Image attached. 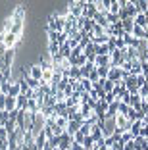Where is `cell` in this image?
Wrapping results in <instances>:
<instances>
[{
	"label": "cell",
	"instance_id": "3",
	"mask_svg": "<svg viewBox=\"0 0 148 150\" xmlns=\"http://www.w3.org/2000/svg\"><path fill=\"white\" fill-rule=\"evenodd\" d=\"M83 8H85V0H79V2H71L67 12H69L73 18L79 19V18H83Z\"/></svg>",
	"mask_w": 148,
	"mask_h": 150
},
{
	"label": "cell",
	"instance_id": "27",
	"mask_svg": "<svg viewBox=\"0 0 148 150\" xmlns=\"http://www.w3.org/2000/svg\"><path fill=\"white\" fill-rule=\"evenodd\" d=\"M94 146H96L94 139H92V137H85V141H83V148L85 150H92Z\"/></svg>",
	"mask_w": 148,
	"mask_h": 150
},
{
	"label": "cell",
	"instance_id": "46",
	"mask_svg": "<svg viewBox=\"0 0 148 150\" xmlns=\"http://www.w3.org/2000/svg\"><path fill=\"white\" fill-rule=\"evenodd\" d=\"M144 39H146V40H148V29H146V37H144Z\"/></svg>",
	"mask_w": 148,
	"mask_h": 150
},
{
	"label": "cell",
	"instance_id": "47",
	"mask_svg": "<svg viewBox=\"0 0 148 150\" xmlns=\"http://www.w3.org/2000/svg\"><path fill=\"white\" fill-rule=\"evenodd\" d=\"M146 115H148V108H146Z\"/></svg>",
	"mask_w": 148,
	"mask_h": 150
},
{
	"label": "cell",
	"instance_id": "12",
	"mask_svg": "<svg viewBox=\"0 0 148 150\" xmlns=\"http://www.w3.org/2000/svg\"><path fill=\"white\" fill-rule=\"evenodd\" d=\"M94 66H96V67H102V66H112V56H96Z\"/></svg>",
	"mask_w": 148,
	"mask_h": 150
},
{
	"label": "cell",
	"instance_id": "16",
	"mask_svg": "<svg viewBox=\"0 0 148 150\" xmlns=\"http://www.w3.org/2000/svg\"><path fill=\"white\" fill-rule=\"evenodd\" d=\"M121 27H123V31H125V35H131L133 29H135V19H125V21H121Z\"/></svg>",
	"mask_w": 148,
	"mask_h": 150
},
{
	"label": "cell",
	"instance_id": "40",
	"mask_svg": "<svg viewBox=\"0 0 148 150\" xmlns=\"http://www.w3.org/2000/svg\"><path fill=\"white\" fill-rule=\"evenodd\" d=\"M144 85H146V77H144V75H139V77H137V87H144Z\"/></svg>",
	"mask_w": 148,
	"mask_h": 150
},
{
	"label": "cell",
	"instance_id": "5",
	"mask_svg": "<svg viewBox=\"0 0 148 150\" xmlns=\"http://www.w3.org/2000/svg\"><path fill=\"white\" fill-rule=\"evenodd\" d=\"M73 137H71L69 133H64L60 137V144H58V148L60 150H71V144H73Z\"/></svg>",
	"mask_w": 148,
	"mask_h": 150
},
{
	"label": "cell",
	"instance_id": "10",
	"mask_svg": "<svg viewBox=\"0 0 148 150\" xmlns=\"http://www.w3.org/2000/svg\"><path fill=\"white\" fill-rule=\"evenodd\" d=\"M123 42L127 48H139V39H135L133 35H123Z\"/></svg>",
	"mask_w": 148,
	"mask_h": 150
},
{
	"label": "cell",
	"instance_id": "38",
	"mask_svg": "<svg viewBox=\"0 0 148 150\" xmlns=\"http://www.w3.org/2000/svg\"><path fill=\"white\" fill-rule=\"evenodd\" d=\"M10 87H12V83H2V85H0V93L8 96V93H10Z\"/></svg>",
	"mask_w": 148,
	"mask_h": 150
},
{
	"label": "cell",
	"instance_id": "30",
	"mask_svg": "<svg viewBox=\"0 0 148 150\" xmlns=\"http://www.w3.org/2000/svg\"><path fill=\"white\" fill-rule=\"evenodd\" d=\"M79 83H81V88H83L85 93H91V91H92V83L89 79H81Z\"/></svg>",
	"mask_w": 148,
	"mask_h": 150
},
{
	"label": "cell",
	"instance_id": "21",
	"mask_svg": "<svg viewBox=\"0 0 148 150\" xmlns=\"http://www.w3.org/2000/svg\"><path fill=\"white\" fill-rule=\"evenodd\" d=\"M0 81L2 83H12V67H4V71L0 73Z\"/></svg>",
	"mask_w": 148,
	"mask_h": 150
},
{
	"label": "cell",
	"instance_id": "45",
	"mask_svg": "<svg viewBox=\"0 0 148 150\" xmlns=\"http://www.w3.org/2000/svg\"><path fill=\"white\" fill-rule=\"evenodd\" d=\"M2 71H4V60L0 58V73H2Z\"/></svg>",
	"mask_w": 148,
	"mask_h": 150
},
{
	"label": "cell",
	"instance_id": "26",
	"mask_svg": "<svg viewBox=\"0 0 148 150\" xmlns=\"http://www.w3.org/2000/svg\"><path fill=\"white\" fill-rule=\"evenodd\" d=\"M110 67H112V66L96 67V71H98V77H100V79H108V75H110Z\"/></svg>",
	"mask_w": 148,
	"mask_h": 150
},
{
	"label": "cell",
	"instance_id": "25",
	"mask_svg": "<svg viewBox=\"0 0 148 150\" xmlns=\"http://www.w3.org/2000/svg\"><path fill=\"white\" fill-rule=\"evenodd\" d=\"M119 12H121V2H119V0H112L110 13H113V16H119Z\"/></svg>",
	"mask_w": 148,
	"mask_h": 150
},
{
	"label": "cell",
	"instance_id": "17",
	"mask_svg": "<svg viewBox=\"0 0 148 150\" xmlns=\"http://www.w3.org/2000/svg\"><path fill=\"white\" fill-rule=\"evenodd\" d=\"M135 6H137V10H139V13L148 16V2L146 0H135Z\"/></svg>",
	"mask_w": 148,
	"mask_h": 150
},
{
	"label": "cell",
	"instance_id": "34",
	"mask_svg": "<svg viewBox=\"0 0 148 150\" xmlns=\"http://www.w3.org/2000/svg\"><path fill=\"white\" fill-rule=\"evenodd\" d=\"M89 81H91L92 85H94V83H98V81H100V77H98V71H96V67H94V69L91 71V75H89Z\"/></svg>",
	"mask_w": 148,
	"mask_h": 150
},
{
	"label": "cell",
	"instance_id": "43",
	"mask_svg": "<svg viewBox=\"0 0 148 150\" xmlns=\"http://www.w3.org/2000/svg\"><path fill=\"white\" fill-rule=\"evenodd\" d=\"M0 139H8V131H6V127H0Z\"/></svg>",
	"mask_w": 148,
	"mask_h": 150
},
{
	"label": "cell",
	"instance_id": "20",
	"mask_svg": "<svg viewBox=\"0 0 148 150\" xmlns=\"http://www.w3.org/2000/svg\"><path fill=\"white\" fill-rule=\"evenodd\" d=\"M19 94H21V88H19V83H18V81H16V83L12 81V87H10V93H8V96H12V98H18Z\"/></svg>",
	"mask_w": 148,
	"mask_h": 150
},
{
	"label": "cell",
	"instance_id": "42",
	"mask_svg": "<svg viewBox=\"0 0 148 150\" xmlns=\"http://www.w3.org/2000/svg\"><path fill=\"white\" fill-rule=\"evenodd\" d=\"M112 150H125V144H123L121 141H118V142H115V144L112 146Z\"/></svg>",
	"mask_w": 148,
	"mask_h": 150
},
{
	"label": "cell",
	"instance_id": "22",
	"mask_svg": "<svg viewBox=\"0 0 148 150\" xmlns=\"http://www.w3.org/2000/svg\"><path fill=\"white\" fill-rule=\"evenodd\" d=\"M13 54H16V50H6V54H4V58H2V60H4V67H10L12 66V62H13Z\"/></svg>",
	"mask_w": 148,
	"mask_h": 150
},
{
	"label": "cell",
	"instance_id": "15",
	"mask_svg": "<svg viewBox=\"0 0 148 150\" xmlns=\"http://www.w3.org/2000/svg\"><path fill=\"white\" fill-rule=\"evenodd\" d=\"M125 12H127V18H129V19H135L137 16H139V10H137L135 2H129L127 8H125Z\"/></svg>",
	"mask_w": 148,
	"mask_h": 150
},
{
	"label": "cell",
	"instance_id": "23",
	"mask_svg": "<svg viewBox=\"0 0 148 150\" xmlns=\"http://www.w3.org/2000/svg\"><path fill=\"white\" fill-rule=\"evenodd\" d=\"M12 19H25V6H18L12 13Z\"/></svg>",
	"mask_w": 148,
	"mask_h": 150
},
{
	"label": "cell",
	"instance_id": "28",
	"mask_svg": "<svg viewBox=\"0 0 148 150\" xmlns=\"http://www.w3.org/2000/svg\"><path fill=\"white\" fill-rule=\"evenodd\" d=\"M60 54H62V58H65V60L71 56V48H69V44H67V42H65L64 46H60Z\"/></svg>",
	"mask_w": 148,
	"mask_h": 150
},
{
	"label": "cell",
	"instance_id": "1",
	"mask_svg": "<svg viewBox=\"0 0 148 150\" xmlns=\"http://www.w3.org/2000/svg\"><path fill=\"white\" fill-rule=\"evenodd\" d=\"M65 29V19L64 16H50V19H48V31H54V33H64Z\"/></svg>",
	"mask_w": 148,
	"mask_h": 150
},
{
	"label": "cell",
	"instance_id": "19",
	"mask_svg": "<svg viewBox=\"0 0 148 150\" xmlns=\"http://www.w3.org/2000/svg\"><path fill=\"white\" fill-rule=\"evenodd\" d=\"M135 25L137 27H142V29H146V25H148V16H144V13H139L135 18Z\"/></svg>",
	"mask_w": 148,
	"mask_h": 150
},
{
	"label": "cell",
	"instance_id": "31",
	"mask_svg": "<svg viewBox=\"0 0 148 150\" xmlns=\"http://www.w3.org/2000/svg\"><path fill=\"white\" fill-rule=\"evenodd\" d=\"M91 129H92V123H89V121H85L81 125V133H83L85 137H91Z\"/></svg>",
	"mask_w": 148,
	"mask_h": 150
},
{
	"label": "cell",
	"instance_id": "32",
	"mask_svg": "<svg viewBox=\"0 0 148 150\" xmlns=\"http://www.w3.org/2000/svg\"><path fill=\"white\" fill-rule=\"evenodd\" d=\"M104 93L108 94V93H113V88H115V83H112V81H108V79H104Z\"/></svg>",
	"mask_w": 148,
	"mask_h": 150
},
{
	"label": "cell",
	"instance_id": "37",
	"mask_svg": "<svg viewBox=\"0 0 148 150\" xmlns=\"http://www.w3.org/2000/svg\"><path fill=\"white\" fill-rule=\"evenodd\" d=\"M73 141L77 142V144H83V141H85V135H83L81 131H79V133H75V135H73Z\"/></svg>",
	"mask_w": 148,
	"mask_h": 150
},
{
	"label": "cell",
	"instance_id": "39",
	"mask_svg": "<svg viewBox=\"0 0 148 150\" xmlns=\"http://www.w3.org/2000/svg\"><path fill=\"white\" fill-rule=\"evenodd\" d=\"M129 108H131V106H127V104H123V102H119V112H118V114H121V115H127V112H129Z\"/></svg>",
	"mask_w": 148,
	"mask_h": 150
},
{
	"label": "cell",
	"instance_id": "7",
	"mask_svg": "<svg viewBox=\"0 0 148 150\" xmlns=\"http://www.w3.org/2000/svg\"><path fill=\"white\" fill-rule=\"evenodd\" d=\"M18 42H19L18 35H13V33H6V35H4V44H6V48H8V50L16 48V44H18Z\"/></svg>",
	"mask_w": 148,
	"mask_h": 150
},
{
	"label": "cell",
	"instance_id": "8",
	"mask_svg": "<svg viewBox=\"0 0 148 150\" xmlns=\"http://www.w3.org/2000/svg\"><path fill=\"white\" fill-rule=\"evenodd\" d=\"M121 67H110V75H108V81H112V83H118V81H121Z\"/></svg>",
	"mask_w": 148,
	"mask_h": 150
},
{
	"label": "cell",
	"instance_id": "33",
	"mask_svg": "<svg viewBox=\"0 0 148 150\" xmlns=\"http://www.w3.org/2000/svg\"><path fill=\"white\" fill-rule=\"evenodd\" d=\"M44 106H46V108H54V106H56V98H54L52 94H48V96L44 98Z\"/></svg>",
	"mask_w": 148,
	"mask_h": 150
},
{
	"label": "cell",
	"instance_id": "4",
	"mask_svg": "<svg viewBox=\"0 0 148 150\" xmlns=\"http://www.w3.org/2000/svg\"><path fill=\"white\" fill-rule=\"evenodd\" d=\"M96 2H92V0H89V2H85V8H83V18L87 19H94L96 16Z\"/></svg>",
	"mask_w": 148,
	"mask_h": 150
},
{
	"label": "cell",
	"instance_id": "9",
	"mask_svg": "<svg viewBox=\"0 0 148 150\" xmlns=\"http://www.w3.org/2000/svg\"><path fill=\"white\" fill-rule=\"evenodd\" d=\"M69 62H71V67H83V66L89 64V60H87L85 54H81V56H77V58H69Z\"/></svg>",
	"mask_w": 148,
	"mask_h": 150
},
{
	"label": "cell",
	"instance_id": "11",
	"mask_svg": "<svg viewBox=\"0 0 148 150\" xmlns=\"http://www.w3.org/2000/svg\"><path fill=\"white\" fill-rule=\"evenodd\" d=\"M83 123H85V121H83ZM83 123H81V121H69V125H67L65 133H69L71 137H73L75 133H79V131H81V125H83Z\"/></svg>",
	"mask_w": 148,
	"mask_h": 150
},
{
	"label": "cell",
	"instance_id": "18",
	"mask_svg": "<svg viewBox=\"0 0 148 150\" xmlns=\"http://www.w3.org/2000/svg\"><path fill=\"white\" fill-rule=\"evenodd\" d=\"M40 67L42 69H54V66H52V58L48 56H40Z\"/></svg>",
	"mask_w": 148,
	"mask_h": 150
},
{
	"label": "cell",
	"instance_id": "6",
	"mask_svg": "<svg viewBox=\"0 0 148 150\" xmlns=\"http://www.w3.org/2000/svg\"><path fill=\"white\" fill-rule=\"evenodd\" d=\"M123 64H125V52H121V50L112 52V67H121Z\"/></svg>",
	"mask_w": 148,
	"mask_h": 150
},
{
	"label": "cell",
	"instance_id": "36",
	"mask_svg": "<svg viewBox=\"0 0 148 150\" xmlns=\"http://www.w3.org/2000/svg\"><path fill=\"white\" fill-rule=\"evenodd\" d=\"M119 141H121L123 144H127V142H131V141H133V135H131V133H123L121 137H119Z\"/></svg>",
	"mask_w": 148,
	"mask_h": 150
},
{
	"label": "cell",
	"instance_id": "35",
	"mask_svg": "<svg viewBox=\"0 0 148 150\" xmlns=\"http://www.w3.org/2000/svg\"><path fill=\"white\" fill-rule=\"evenodd\" d=\"M8 119H10V114L6 110H2V112H0V123H2V127L8 123Z\"/></svg>",
	"mask_w": 148,
	"mask_h": 150
},
{
	"label": "cell",
	"instance_id": "41",
	"mask_svg": "<svg viewBox=\"0 0 148 150\" xmlns=\"http://www.w3.org/2000/svg\"><path fill=\"white\" fill-rule=\"evenodd\" d=\"M6 98H8L6 94H2V93H0V112H2V110H6Z\"/></svg>",
	"mask_w": 148,
	"mask_h": 150
},
{
	"label": "cell",
	"instance_id": "2",
	"mask_svg": "<svg viewBox=\"0 0 148 150\" xmlns=\"http://www.w3.org/2000/svg\"><path fill=\"white\" fill-rule=\"evenodd\" d=\"M115 129H118V125H115V117H113V119H106L104 127H102V137H104V139L113 137V135H115Z\"/></svg>",
	"mask_w": 148,
	"mask_h": 150
},
{
	"label": "cell",
	"instance_id": "14",
	"mask_svg": "<svg viewBox=\"0 0 148 150\" xmlns=\"http://www.w3.org/2000/svg\"><path fill=\"white\" fill-rule=\"evenodd\" d=\"M16 110H18V98L8 96V98H6V112L12 114V112H16Z\"/></svg>",
	"mask_w": 148,
	"mask_h": 150
},
{
	"label": "cell",
	"instance_id": "13",
	"mask_svg": "<svg viewBox=\"0 0 148 150\" xmlns=\"http://www.w3.org/2000/svg\"><path fill=\"white\" fill-rule=\"evenodd\" d=\"M29 75L33 77V79L40 81V79H42V67H40V66H31L29 67Z\"/></svg>",
	"mask_w": 148,
	"mask_h": 150
},
{
	"label": "cell",
	"instance_id": "29",
	"mask_svg": "<svg viewBox=\"0 0 148 150\" xmlns=\"http://www.w3.org/2000/svg\"><path fill=\"white\" fill-rule=\"evenodd\" d=\"M56 125L65 131V129H67V125H69V119H67V117H56Z\"/></svg>",
	"mask_w": 148,
	"mask_h": 150
},
{
	"label": "cell",
	"instance_id": "24",
	"mask_svg": "<svg viewBox=\"0 0 148 150\" xmlns=\"http://www.w3.org/2000/svg\"><path fill=\"white\" fill-rule=\"evenodd\" d=\"M52 77H54V69H42V79L40 81H44L46 85H50L52 83Z\"/></svg>",
	"mask_w": 148,
	"mask_h": 150
},
{
	"label": "cell",
	"instance_id": "44",
	"mask_svg": "<svg viewBox=\"0 0 148 150\" xmlns=\"http://www.w3.org/2000/svg\"><path fill=\"white\" fill-rule=\"evenodd\" d=\"M71 150H85V148H83V144H77V142H73V144H71Z\"/></svg>",
	"mask_w": 148,
	"mask_h": 150
}]
</instances>
